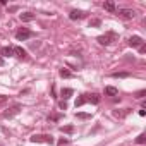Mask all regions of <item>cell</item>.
<instances>
[{
	"label": "cell",
	"instance_id": "6da1fadb",
	"mask_svg": "<svg viewBox=\"0 0 146 146\" xmlns=\"http://www.w3.org/2000/svg\"><path fill=\"white\" fill-rule=\"evenodd\" d=\"M117 38H119V35L115 33V31H108V33H105V35H102V36H98V43L100 45H110V43H113V41H117Z\"/></svg>",
	"mask_w": 146,
	"mask_h": 146
},
{
	"label": "cell",
	"instance_id": "7a4b0ae2",
	"mask_svg": "<svg viewBox=\"0 0 146 146\" xmlns=\"http://www.w3.org/2000/svg\"><path fill=\"white\" fill-rule=\"evenodd\" d=\"M31 143H45V144H53V136L52 134H33L29 137Z\"/></svg>",
	"mask_w": 146,
	"mask_h": 146
},
{
	"label": "cell",
	"instance_id": "3957f363",
	"mask_svg": "<svg viewBox=\"0 0 146 146\" xmlns=\"http://www.w3.org/2000/svg\"><path fill=\"white\" fill-rule=\"evenodd\" d=\"M29 38H33V31H31V29L23 28V29H17V31H16V40L24 41V40H29Z\"/></svg>",
	"mask_w": 146,
	"mask_h": 146
},
{
	"label": "cell",
	"instance_id": "277c9868",
	"mask_svg": "<svg viewBox=\"0 0 146 146\" xmlns=\"http://www.w3.org/2000/svg\"><path fill=\"white\" fill-rule=\"evenodd\" d=\"M115 12H117L119 17H122V19H134V17H136V12H134L132 9H117Z\"/></svg>",
	"mask_w": 146,
	"mask_h": 146
},
{
	"label": "cell",
	"instance_id": "5b68a950",
	"mask_svg": "<svg viewBox=\"0 0 146 146\" xmlns=\"http://www.w3.org/2000/svg\"><path fill=\"white\" fill-rule=\"evenodd\" d=\"M143 43H144V40H143L141 36H137V35L129 38V46H132V48H139Z\"/></svg>",
	"mask_w": 146,
	"mask_h": 146
},
{
	"label": "cell",
	"instance_id": "8992f818",
	"mask_svg": "<svg viewBox=\"0 0 146 146\" xmlns=\"http://www.w3.org/2000/svg\"><path fill=\"white\" fill-rule=\"evenodd\" d=\"M86 17V12H83V11H70L69 12V19H72V21H76V19H84Z\"/></svg>",
	"mask_w": 146,
	"mask_h": 146
},
{
	"label": "cell",
	"instance_id": "52a82bcc",
	"mask_svg": "<svg viewBox=\"0 0 146 146\" xmlns=\"http://www.w3.org/2000/svg\"><path fill=\"white\" fill-rule=\"evenodd\" d=\"M19 112H21V105H14L12 108H9V112H5V113H4V117H5V119H11V117L17 115Z\"/></svg>",
	"mask_w": 146,
	"mask_h": 146
},
{
	"label": "cell",
	"instance_id": "ba28073f",
	"mask_svg": "<svg viewBox=\"0 0 146 146\" xmlns=\"http://www.w3.org/2000/svg\"><path fill=\"white\" fill-rule=\"evenodd\" d=\"M12 48H14V55H16V57H19V58H28V53H26L24 48H21V46H12Z\"/></svg>",
	"mask_w": 146,
	"mask_h": 146
},
{
	"label": "cell",
	"instance_id": "9c48e42d",
	"mask_svg": "<svg viewBox=\"0 0 146 146\" xmlns=\"http://www.w3.org/2000/svg\"><path fill=\"white\" fill-rule=\"evenodd\" d=\"M86 98H88V102H91L93 105H98V103H100V95H98V93H93V95H86Z\"/></svg>",
	"mask_w": 146,
	"mask_h": 146
},
{
	"label": "cell",
	"instance_id": "30bf717a",
	"mask_svg": "<svg viewBox=\"0 0 146 146\" xmlns=\"http://www.w3.org/2000/svg\"><path fill=\"white\" fill-rule=\"evenodd\" d=\"M19 17H21V21H23V23H29V21H33V19H35V14H31V12H24V14H21Z\"/></svg>",
	"mask_w": 146,
	"mask_h": 146
},
{
	"label": "cell",
	"instance_id": "8fae6325",
	"mask_svg": "<svg viewBox=\"0 0 146 146\" xmlns=\"http://www.w3.org/2000/svg\"><path fill=\"white\" fill-rule=\"evenodd\" d=\"M2 57H14V48L12 46H4L2 48Z\"/></svg>",
	"mask_w": 146,
	"mask_h": 146
},
{
	"label": "cell",
	"instance_id": "7c38bea8",
	"mask_svg": "<svg viewBox=\"0 0 146 146\" xmlns=\"http://www.w3.org/2000/svg\"><path fill=\"white\" fill-rule=\"evenodd\" d=\"M117 93H119V90L113 88V86H107L105 88V95L107 96H117Z\"/></svg>",
	"mask_w": 146,
	"mask_h": 146
},
{
	"label": "cell",
	"instance_id": "4fadbf2b",
	"mask_svg": "<svg viewBox=\"0 0 146 146\" xmlns=\"http://www.w3.org/2000/svg\"><path fill=\"white\" fill-rule=\"evenodd\" d=\"M129 112H131V108H124V110H120V112L115 110V112H113V117H117V119H124Z\"/></svg>",
	"mask_w": 146,
	"mask_h": 146
},
{
	"label": "cell",
	"instance_id": "5bb4252c",
	"mask_svg": "<svg viewBox=\"0 0 146 146\" xmlns=\"http://www.w3.org/2000/svg\"><path fill=\"white\" fill-rule=\"evenodd\" d=\"M72 93H74V91H72L70 88H64V90L60 91V95H62V98H64V102H65L67 98H70V96H72Z\"/></svg>",
	"mask_w": 146,
	"mask_h": 146
},
{
	"label": "cell",
	"instance_id": "9a60e30c",
	"mask_svg": "<svg viewBox=\"0 0 146 146\" xmlns=\"http://www.w3.org/2000/svg\"><path fill=\"white\" fill-rule=\"evenodd\" d=\"M103 9L108 11V12H115V11H117V7H115L113 2H105V4H103Z\"/></svg>",
	"mask_w": 146,
	"mask_h": 146
},
{
	"label": "cell",
	"instance_id": "2e32d148",
	"mask_svg": "<svg viewBox=\"0 0 146 146\" xmlns=\"http://www.w3.org/2000/svg\"><path fill=\"white\" fill-rule=\"evenodd\" d=\"M60 78H64V79H69V78H72V72L69 70V69H60Z\"/></svg>",
	"mask_w": 146,
	"mask_h": 146
},
{
	"label": "cell",
	"instance_id": "e0dca14e",
	"mask_svg": "<svg viewBox=\"0 0 146 146\" xmlns=\"http://www.w3.org/2000/svg\"><path fill=\"white\" fill-rule=\"evenodd\" d=\"M129 76H131L129 72H113V74H112L113 79H122V78H129Z\"/></svg>",
	"mask_w": 146,
	"mask_h": 146
},
{
	"label": "cell",
	"instance_id": "ac0fdd59",
	"mask_svg": "<svg viewBox=\"0 0 146 146\" xmlns=\"http://www.w3.org/2000/svg\"><path fill=\"white\" fill-rule=\"evenodd\" d=\"M86 102H88V98H86V95H81V96H79V98L76 100V107H83V105H84Z\"/></svg>",
	"mask_w": 146,
	"mask_h": 146
},
{
	"label": "cell",
	"instance_id": "d6986e66",
	"mask_svg": "<svg viewBox=\"0 0 146 146\" xmlns=\"http://www.w3.org/2000/svg\"><path fill=\"white\" fill-rule=\"evenodd\" d=\"M136 143H137V144H144V143H146V134H144V132L139 134V136L136 137Z\"/></svg>",
	"mask_w": 146,
	"mask_h": 146
},
{
	"label": "cell",
	"instance_id": "ffe728a7",
	"mask_svg": "<svg viewBox=\"0 0 146 146\" xmlns=\"http://www.w3.org/2000/svg\"><path fill=\"white\" fill-rule=\"evenodd\" d=\"M60 131H62V132L70 134V132H74V125H64V127H60Z\"/></svg>",
	"mask_w": 146,
	"mask_h": 146
},
{
	"label": "cell",
	"instance_id": "44dd1931",
	"mask_svg": "<svg viewBox=\"0 0 146 146\" xmlns=\"http://www.w3.org/2000/svg\"><path fill=\"white\" fill-rule=\"evenodd\" d=\"M60 119H62V113H52V115L48 117V120H55V122L60 120Z\"/></svg>",
	"mask_w": 146,
	"mask_h": 146
},
{
	"label": "cell",
	"instance_id": "7402d4cb",
	"mask_svg": "<svg viewBox=\"0 0 146 146\" xmlns=\"http://www.w3.org/2000/svg\"><path fill=\"white\" fill-rule=\"evenodd\" d=\"M100 24H102L100 19H93V21H90V28H91V26H100Z\"/></svg>",
	"mask_w": 146,
	"mask_h": 146
},
{
	"label": "cell",
	"instance_id": "603a6c76",
	"mask_svg": "<svg viewBox=\"0 0 146 146\" xmlns=\"http://www.w3.org/2000/svg\"><path fill=\"white\" fill-rule=\"evenodd\" d=\"M58 107H60L62 110H65V108H67V103H65V102L62 100V102H58Z\"/></svg>",
	"mask_w": 146,
	"mask_h": 146
},
{
	"label": "cell",
	"instance_id": "cb8c5ba5",
	"mask_svg": "<svg viewBox=\"0 0 146 146\" xmlns=\"http://www.w3.org/2000/svg\"><path fill=\"white\" fill-rule=\"evenodd\" d=\"M67 143H69V139H65V137L58 139V144H60V146H64V144H67Z\"/></svg>",
	"mask_w": 146,
	"mask_h": 146
},
{
	"label": "cell",
	"instance_id": "d4e9b609",
	"mask_svg": "<svg viewBox=\"0 0 146 146\" xmlns=\"http://www.w3.org/2000/svg\"><path fill=\"white\" fill-rule=\"evenodd\" d=\"M5 102H7V96L5 95H0V105H4Z\"/></svg>",
	"mask_w": 146,
	"mask_h": 146
},
{
	"label": "cell",
	"instance_id": "484cf974",
	"mask_svg": "<svg viewBox=\"0 0 146 146\" xmlns=\"http://www.w3.org/2000/svg\"><path fill=\"white\" fill-rule=\"evenodd\" d=\"M76 115H78L79 119H88V117H90V113H76Z\"/></svg>",
	"mask_w": 146,
	"mask_h": 146
},
{
	"label": "cell",
	"instance_id": "4316f807",
	"mask_svg": "<svg viewBox=\"0 0 146 146\" xmlns=\"http://www.w3.org/2000/svg\"><path fill=\"white\" fill-rule=\"evenodd\" d=\"M139 52H141V53H144V52H146V45H144V43L139 46Z\"/></svg>",
	"mask_w": 146,
	"mask_h": 146
},
{
	"label": "cell",
	"instance_id": "83f0119b",
	"mask_svg": "<svg viewBox=\"0 0 146 146\" xmlns=\"http://www.w3.org/2000/svg\"><path fill=\"white\" fill-rule=\"evenodd\" d=\"M0 65H4V58L2 57H0Z\"/></svg>",
	"mask_w": 146,
	"mask_h": 146
}]
</instances>
